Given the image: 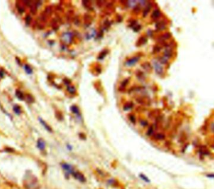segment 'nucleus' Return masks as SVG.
Listing matches in <instances>:
<instances>
[{
	"label": "nucleus",
	"instance_id": "f257e3e1",
	"mask_svg": "<svg viewBox=\"0 0 214 189\" xmlns=\"http://www.w3.org/2000/svg\"><path fill=\"white\" fill-rule=\"evenodd\" d=\"M61 168L65 170V172L67 173L68 174L72 175L75 172V170L73 168V167L67 163H62L61 164Z\"/></svg>",
	"mask_w": 214,
	"mask_h": 189
},
{
	"label": "nucleus",
	"instance_id": "f03ea898",
	"mask_svg": "<svg viewBox=\"0 0 214 189\" xmlns=\"http://www.w3.org/2000/svg\"><path fill=\"white\" fill-rule=\"evenodd\" d=\"M72 175L75 177V178H76V180H78L79 182H80L84 183L86 182L85 177V176L83 175L82 173H81L79 172L75 171L73 174H72Z\"/></svg>",
	"mask_w": 214,
	"mask_h": 189
},
{
	"label": "nucleus",
	"instance_id": "7ed1b4c3",
	"mask_svg": "<svg viewBox=\"0 0 214 189\" xmlns=\"http://www.w3.org/2000/svg\"><path fill=\"white\" fill-rule=\"evenodd\" d=\"M140 60V58L138 56H135V57L131 58L129 59L128 60L125 62V65L128 67H131L136 64V63L138 62Z\"/></svg>",
	"mask_w": 214,
	"mask_h": 189
},
{
	"label": "nucleus",
	"instance_id": "20e7f679",
	"mask_svg": "<svg viewBox=\"0 0 214 189\" xmlns=\"http://www.w3.org/2000/svg\"><path fill=\"white\" fill-rule=\"evenodd\" d=\"M171 36H172L171 33L167 32V33H164L163 34H162V35L160 36V37H159V38H158V41L160 43H164L166 40L169 39Z\"/></svg>",
	"mask_w": 214,
	"mask_h": 189
},
{
	"label": "nucleus",
	"instance_id": "39448f33",
	"mask_svg": "<svg viewBox=\"0 0 214 189\" xmlns=\"http://www.w3.org/2000/svg\"><path fill=\"white\" fill-rule=\"evenodd\" d=\"M153 65H154L156 73L158 74V75H161L163 73V68L160 66V65L159 64L158 62H154L153 63Z\"/></svg>",
	"mask_w": 214,
	"mask_h": 189
},
{
	"label": "nucleus",
	"instance_id": "423d86ee",
	"mask_svg": "<svg viewBox=\"0 0 214 189\" xmlns=\"http://www.w3.org/2000/svg\"><path fill=\"white\" fill-rule=\"evenodd\" d=\"M46 147V144H45V141L43 140L42 138H39L37 141V147L38 149L43 151L44 150Z\"/></svg>",
	"mask_w": 214,
	"mask_h": 189
},
{
	"label": "nucleus",
	"instance_id": "0eeeda50",
	"mask_svg": "<svg viewBox=\"0 0 214 189\" xmlns=\"http://www.w3.org/2000/svg\"><path fill=\"white\" fill-rule=\"evenodd\" d=\"M146 42H147V38L145 36H141L140 38H139L138 41L136 43V46L140 47V46L145 45Z\"/></svg>",
	"mask_w": 214,
	"mask_h": 189
},
{
	"label": "nucleus",
	"instance_id": "6e6552de",
	"mask_svg": "<svg viewBox=\"0 0 214 189\" xmlns=\"http://www.w3.org/2000/svg\"><path fill=\"white\" fill-rule=\"evenodd\" d=\"M63 39L65 40L66 43H71L72 41V33H65L63 34Z\"/></svg>",
	"mask_w": 214,
	"mask_h": 189
},
{
	"label": "nucleus",
	"instance_id": "1a4fd4ad",
	"mask_svg": "<svg viewBox=\"0 0 214 189\" xmlns=\"http://www.w3.org/2000/svg\"><path fill=\"white\" fill-rule=\"evenodd\" d=\"M83 18H84L85 24L86 25V26H89V25L91 24V21H92V17H91V15H89V14L86 13L85 15H84Z\"/></svg>",
	"mask_w": 214,
	"mask_h": 189
},
{
	"label": "nucleus",
	"instance_id": "9d476101",
	"mask_svg": "<svg viewBox=\"0 0 214 189\" xmlns=\"http://www.w3.org/2000/svg\"><path fill=\"white\" fill-rule=\"evenodd\" d=\"M155 28L158 31H161V30H165L166 28L165 23H164L163 21L158 22L155 25Z\"/></svg>",
	"mask_w": 214,
	"mask_h": 189
},
{
	"label": "nucleus",
	"instance_id": "9b49d317",
	"mask_svg": "<svg viewBox=\"0 0 214 189\" xmlns=\"http://www.w3.org/2000/svg\"><path fill=\"white\" fill-rule=\"evenodd\" d=\"M172 54H173V52H172V48H170V47H167L165 52H164V57L168 59L172 57Z\"/></svg>",
	"mask_w": 214,
	"mask_h": 189
},
{
	"label": "nucleus",
	"instance_id": "f8f14e48",
	"mask_svg": "<svg viewBox=\"0 0 214 189\" xmlns=\"http://www.w3.org/2000/svg\"><path fill=\"white\" fill-rule=\"evenodd\" d=\"M39 122L41 123V124L43 126L44 128H45V129L46 130L48 131V132H52V128H51L50 126H49L48 125L47 123H46V122H45V121H44L42 119H41V118H39Z\"/></svg>",
	"mask_w": 214,
	"mask_h": 189
},
{
	"label": "nucleus",
	"instance_id": "ddd939ff",
	"mask_svg": "<svg viewBox=\"0 0 214 189\" xmlns=\"http://www.w3.org/2000/svg\"><path fill=\"white\" fill-rule=\"evenodd\" d=\"M141 67H142L145 70H146L148 73H150L151 71L152 70V67L149 63H143V64L142 65Z\"/></svg>",
	"mask_w": 214,
	"mask_h": 189
},
{
	"label": "nucleus",
	"instance_id": "4468645a",
	"mask_svg": "<svg viewBox=\"0 0 214 189\" xmlns=\"http://www.w3.org/2000/svg\"><path fill=\"white\" fill-rule=\"evenodd\" d=\"M161 16V12L159 10H155L153 11L152 15H151V18L153 19H157L159 17Z\"/></svg>",
	"mask_w": 214,
	"mask_h": 189
},
{
	"label": "nucleus",
	"instance_id": "2eb2a0df",
	"mask_svg": "<svg viewBox=\"0 0 214 189\" xmlns=\"http://www.w3.org/2000/svg\"><path fill=\"white\" fill-rule=\"evenodd\" d=\"M15 95H16V97L19 100H23L24 99V95L23 93L21 91L19 90H16V92H15Z\"/></svg>",
	"mask_w": 214,
	"mask_h": 189
},
{
	"label": "nucleus",
	"instance_id": "dca6fc26",
	"mask_svg": "<svg viewBox=\"0 0 214 189\" xmlns=\"http://www.w3.org/2000/svg\"><path fill=\"white\" fill-rule=\"evenodd\" d=\"M133 107V102H128V103H126L123 106V110H125V111H128V110H131Z\"/></svg>",
	"mask_w": 214,
	"mask_h": 189
},
{
	"label": "nucleus",
	"instance_id": "f3484780",
	"mask_svg": "<svg viewBox=\"0 0 214 189\" xmlns=\"http://www.w3.org/2000/svg\"><path fill=\"white\" fill-rule=\"evenodd\" d=\"M151 8H152V5H151V4H148L147 5V6H146V8L144 9L143 12V17L144 18L147 16V15L148 14V13H149L150 11Z\"/></svg>",
	"mask_w": 214,
	"mask_h": 189
},
{
	"label": "nucleus",
	"instance_id": "a211bd4d",
	"mask_svg": "<svg viewBox=\"0 0 214 189\" xmlns=\"http://www.w3.org/2000/svg\"><path fill=\"white\" fill-rule=\"evenodd\" d=\"M13 111L17 115H19L21 113V109L20 106L18 105H15L13 106Z\"/></svg>",
	"mask_w": 214,
	"mask_h": 189
},
{
	"label": "nucleus",
	"instance_id": "6ab92c4d",
	"mask_svg": "<svg viewBox=\"0 0 214 189\" xmlns=\"http://www.w3.org/2000/svg\"><path fill=\"white\" fill-rule=\"evenodd\" d=\"M71 111L73 112V113L76 115L80 114V110H79L78 107L76 105H73L72 106H71Z\"/></svg>",
	"mask_w": 214,
	"mask_h": 189
},
{
	"label": "nucleus",
	"instance_id": "aec40b11",
	"mask_svg": "<svg viewBox=\"0 0 214 189\" xmlns=\"http://www.w3.org/2000/svg\"><path fill=\"white\" fill-rule=\"evenodd\" d=\"M165 137V136L163 133H157V134L154 135V138H155L156 140H163Z\"/></svg>",
	"mask_w": 214,
	"mask_h": 189
},
{
	"label": "nucleus",
	"instance_id": "412c9836",
	"mask_svg": "<svg viewBox=\"0 0 214 189\" xmlns=\"http://www.w3.org/2000/svg\"><path fill=\"white\" fill-rule=\"evenodd\" d=\"M24 70H25V71H26V73L28 74V75H31V74L33 73L32 68H31L28 65H25L24 67Z\"/></svg>",
	"mask_w": 214,
	"mask_h": 189
},
{
	"label": "nucleus",
	"instance_id": "4be33fe9",
	"mask_svg": "<svg viewBox=\"0 0 214 189\" xmlns=\"http://www.w3.org/2000/svg\"><path fill=\"white\" fill-rule=\"evenodd\" d=\"M26 101H27L28 103H33V102H35L34 97H33L31 95H30V94H28V95H26Z\"/></svg>",
	"mask_w": 214,
	"mask_h": 189
},
{
	"label": "nucleus",
	"instance_id": "5701e85b",
	"mask_svg": "<svg viewBox=\"0 0 214 189\" xmlns=\"http://www.w3.org/2000/svg\"><path fill=\"white\" fill-rule=\"evenodd\" d=\"M107 54H108V51H107V50H103V52H101V53H100L99 56H98V58L99 59V60H103V59L105 57L106 55H107Z\"/></svg>",
	"mask_w": 214,
	"mask_h": 189
},
{
	"label": "nucleus",
	"instance_id": "b1692460",
	"mask_svg": "<svg viewBox=\"0 0 214 189\" xmlns=\"http://www.w3.org/2000/svg\"><path fill=\"white\" fill-rule=\"evenodd\" d=\"M67 90L70 94H75L76 93V88L74 86H68Z\"/></svg>",
	"mask_w": 214,
	"mask_h": 189
},
{
	"label": "nucleus",
	"instance_id": "393cba45",
	"mask_svg": "<svg viewBox=\"0 0 214 189\" xmlns=\"http://www.w3.org/2000/svg\"><path fill=\"white\" fill-rule=\"evenodd\" d=\"M137 77L138 78V79L139 80H142L145 79V76L144 75L143 73L142 72V71H140L137 73Z\"/></svg>",
	"mask_w": 214,
	"mask_h": 189
},
{
	"label": "nucleus",
	"instance_id": "a878e982",
	"mask_svg": "<svg viewBox=\"0 0 214 189\" xmlns=\"http://www.w3.org/2000/svg\"><path fill=\"white\" fill-rule=\"evenodd\" d=\"M52 8H51L50 6L46 7V9H45V13H44V14L46 15V17H48V16H50V15H52Z\"/></svg>",
	"mask_w": 214,
	"mask_h": 189
},
{
	"label": "nucleus",
	"instance_id": "bb28decb",
	"mask_svg": "<svg viewBox=\"0 0 214 189\" xmlns=\"http://www.w3.org/2000/svg\"><path fill=\"white\" fill-rule=\"evenodd\" d=\"M82 4H83V5L84 6V7L86 8H91V7H90L91 6V3H90L89 1H86V0L82 1Z\"/></svg>",
	"mask_w": 214,
	"mask_h": 189
},
{
	"label": "nucleus",
	"instance_id": "cd10ccee",
	"mask_svg": "<svg viewBox=\"0 0 214 189\" xmlns=\"http://www.w3.org/2000/svg\"><path fill=\"white\" fill-rule=\"evenodd\" d=\"M139 177L140 178H141L142 180H143V181H145V182L146 183H150V180H149V178H148L147 177H146V175H145L144 174H142V173H140V174L139 175Z\"/></svg>",
	"mask_w": 214,
	"mask_h": 189
},
{
	"label": "nucleus",
	"instance_id": "c85d7f7f",
	"mask_svg": "<svg viewBox=\"0 0 214 189\" xmlns=\"http://www.w3.org/2000/svg\"><path fill=\"white\" fill-rule=\"evenodd\" d=\"M129 78H127V79H125L123 81V82H122V83H121V86L120 88H123V89H125V88L126 87V86L127 85L128 83L129 82Z\"/></svg>",
	"mask_w": 214,
	"mask_h": 189
},
{
	"label": "nucleus",
	"instance_id": "c756f323",
	"mask_svg": "<svg viewBox=\"0 0 214 189\" xmlns=\"http://www.w3.org/2000/svg\"><path fill=\"white\" fill-rule=\"evenodd\" d=\"M160 50H161V47H160V46H159V45H155V46H154V47H153V54L157 53H159V52H160Z\"/></svg>",
	"mask_w": 214,
	"mask_h": 189
},
{
	"label": "nucleus",
	"instance_id": "7c9ffc66",
	"mask_svg": "<svg viewBox=\"0 0 214 189\" xmlns=\"http://www.w3.org/2000/svg\"><path fill=\"white\" fill-rule=\"evenodd\" d=\"M16 8H17V10H18V12H19V13L22 14L24 11V8H23L21 4L17 3V4H16Z\"/></svg>",
	"mask_w": 214,
	"mask_h": 189
},
{
	"label": "nucleus",
	"instance_id": "2f4dec72",
	"mask_svg": "<svg viewBox=\"0 0 214 189\" xmlns=\"http://www.w3.org/2000/svg\"><path fill=\"white\" fill-rule=\"evenodd\" d=\"M140 10H141V8L139 6H135V7H133V12L135 14H138L140 12Z\"/></svg>",
	"mask_w": 214,
	"mask_h": 189
},
{
	"label": "nucleus",
	"instance_id": "473e14b6",
	"mask_svg": "<svg viewBox=\"0 0 214 189\" xmlns=\"http://www.w3.org/2000/svg\"><path fill=\"white\" fill-rule=\"evenodd\" d=\"M31 21V17H30V15H27L25 18V22H26V24L27 25H29L30 24Z\"/></svg>",
	"mask_w": 214,
	"mask_h": 189
},
{
	"label": "nucleus",
	"instance_id": "72a5a7b5",
	"mask_svg": "<svg viewBox=\"0 0 214 189\" xmlns=\"http://www.w3.org/2000/svg\"><path fill=\"white\" fill-rule=\"evenodd\" d=\"M153 127L152 126V127H149V128H148V130L146 135H147L148 136H150V135H152V134H153Z\"/></svg>",
	"mask_w": 214,
	"mask_h": 189
},
{
	"label": "nucleus",
	"instance_id": "f704fd0d",
	"mask_svg": "<svg viewBox=\"0 0 214 189\" xmlns=\"http://www.w3.org/2000/svg\"><path fill=\"white\" fill-rule=\"evenodd\" d=\"M129 119H130V120L131 121V122L132 123H135L136 119L133 115H129Z\"/></svg>",
	"mask_w": 214,
	"mask_h": 189
},
{
	"label": "nucleus",
	"instance_id": "c9c22d12",
	"mask_svg": "<svg viewBox=\"0 0 214 189\" xmlns=\"http://www.w3.org/2000/svg\"><path fill=\"white\" fill-rule=\"evenodd\" d=\"M141 28H142L141 25H136V26H135V27L133 28V31H134V32H138L140 30H141Z\"/></svg>",
	"mask_w": 214,
	"mask_h": 189
},
{
	"label": "nucleus",
	"instance_id": "e433bc0d",
	"mask_svg": "<svg viewBox=\"0 0 214 189\" xmlns=\"http://www.w3.org/2000/svg\"><path fill=\"white\" fill-rule=\"evenodd\" d=\"M159 61H160L161 63H163V64H166V63H167V58H166L165 57H161L160 59H159Z\"/></svg>",
	"mask_w": 214,
	"mask_h": 189
},
{
	"label": "nucleus",
	"instance_id": "4c0bfd02",
	"mask_svg": "<svg viewBox=\"0 0 214 189\" xmlns=\"http://www.w3.org/2000/svg\"><path fill=\"white\" fill-rule=\"evenodd\" d=\"M110 25H111V23H110V22H109L108 20H106L104 22V26L106 29L110 27Z\"/></svg>",
	"mask_w": 214,
	"mask_h": 189
},
{
	"label": "nucleus",
	"instance_id": "58836bf2",
	"mask_svg": "<svg viewBox=\"0 0 214 189\" xmlns=\"http://www.w3.org/2000/svg\"><path fill=\"white\" fill-rule=\"evenodd\" d=\"M63 82L65 85H70L71 83V81L68 79V78H65V79H63Z\"/></svg>",
	"mask_w": 214,
	"mask_h": 189
},
{
	"label": "nucleus",
	"instance_id": "ea45409f",
	"mask_svg": "<svg viewBox=\"0 0 214 189\" xmlns=\"http://www.w3.org/2000/svg\"><path fill=\"white\" fill-rule=\"evenodd\" d=\"M113 6V3H108L106 6V8L107 9H111L112 8Z\"/></svg>",
	"mask_w": 214,
	"mask_h": 189
},
{
	"label": "nucleus",
	"instance_id": "a19ab883",
	"mask_svg": "<svg viewBox=\"0 0 214 189\" xmlns=\"http://www.w3.org/2000/svg\"><path fill=\"white\" fill-rule=\"evenodd\" d=\"M104 2L105 1H96V4L99 8H101L103 4V3H104Z\"/></svg>",
	"mask_w": 214,
	"mask_h": 189
},
{
	"label": "nucleus",
	"instance_id": "79ce46f5",
	"mask_svg": "<svg viewBox=\"0 0 214 189\" xmlns=\"http://www.w3.org/2000/svg\"><path fill=\"white\" fill-rule=\"evenodd\" d=\"M56 117L58 118V119H59V120H62L63 119L62 114H61V113H56Z\"/></svg>",
	"mask_w": 214,
	"mask_h": 189
},
{
	"label": "nucleus",
	"instance_id": "37998d69",
	"mask_svg": "<svg viewBox=\"0 0 214 189\" xmlns=\"http://www.w3.org/2000/svg\"><path fill=\"white\" fill-rule=\"evenodd\" d=\"M136 23H137V21H133V22H131V23H130V25H129V26H130V27H131V28H134L135 26V25H136Z\"/></svg>",
	"mask_w": 214,
	"mask_h": 189
},
{
	"label": "nucleus",
	"instance_id": "c03bdc74",
	"mask_svg": "<svg viewBox=\"0 0 214 189\" xmlns=\"http://www.w3.org/2000/svg\"><path fill=\"white\" fill-rule=\"evenodd\" d=\"M138 3H139L140 5L144 6L146 4V3H147V1H138Z\"/></svg>",
	"mask_w": 214,
	"mask_h": 189
},
{
	"label": "nucleus",
	"instance_id": "a18cd8bd",
	"mask_svg": "<svg viewBox=\"0 0 214 189\" xmlns=\"http://www.w3.org/2000/svg\"><path fill=\"white\" fill-rule=\"evenodd\" d=\"M141 125L143 126V127H145V126L148 125V121H146V120H142L141 121Z\"/></svg>",
	"mask_w": 214,
	"mask_h": 189
},
{
	"label": "nucleus",
	"instance_id": "49530a36",
	"mask_svg": "<svg viewBox=\"0 0 214 189\" xmlns=\"http://www.w3.org/2000/svg\"><path fill=\"white\" fill-rule=\"evenodd\" d=\"M4 76V72L3 69H0V78H3Z\"/></svg>",
	"mask_w": 214,
	"mask_h": 189
},
{
	"label": "nucleus",
	"instance_id": "de8ad7c7",
	"mask_svg": "<svg viewBox=\"0 0 214 189\" xmlns=\"http://www.w3.org/2000/svg\"><path fill=\"white\" fill-rule=\"evenodd\" d=\"M74 23H75V24L76 25H78L79 24H80V19H79V18H75V21H74Z\"/></svg>",
	"mask_w": 214,
	"mask_h": 189
},
{
	"label": "nucleus",
	"instance_id": "09e8293b",
	"mask_svg": "<svg viewBox=\"0 0 214 189\" xmlns=\"http://www.w3.org/2000/svg\"><path fill=\"white\" fill-rule=\"evenodd\" d=\"M16 61H17V62H18V65H21V61H20V60H19V59L18 58V57L16 58Z\"/></svg>",
	"mask_w": 214,
	"mask_h": 189
},
{
	"label": "nucleus",
	"instance_id": "8fccbe9b",
	"mask_svg": "<svg viewBox=\"0 0 214 189\" xmlns=\"http://www.w3.org/2000/svg\"><path fill=\"white\" fill-rule=\"evenodd\" d=\"M67 147H68V149L70 150H71V148H72V147H71V146L70 145H67Z\"/></svg>",
	"mask_w": 214,
	"mask_h": 189
},
{
	"label": "nucleus",
	"instance_id": "3c124183",
	"mask_svg": "<svg viewBox=\"0 0 214 189\" xmlns=\"http://www.w3.org/2000/svg\"><path fill=\"white\" fill-rule=\"evenodd\" d=\"M209 177H213V178H214V175H207Z\"/></svg>",
	"mask_w": 214,
	"mask_h": 189
}]
</instances>
